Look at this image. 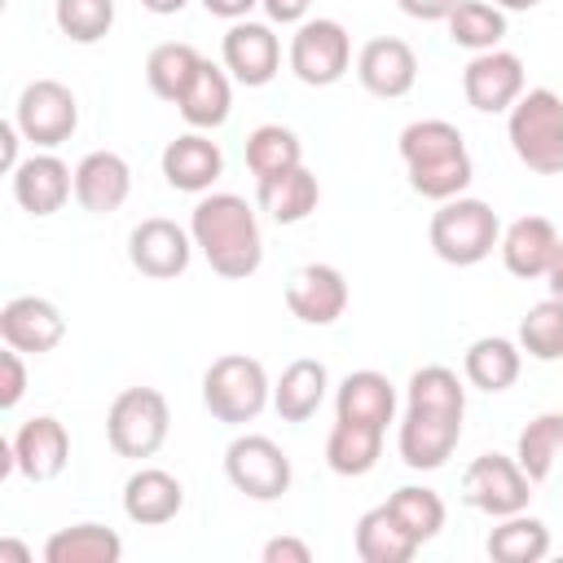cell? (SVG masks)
<instances>
[{
	"label": "cell",
	"mask_w": 563,
	"mask_h": 563,
	"mask_svg": "<svg viewBox=\"0 0 563 563\" xmlns=\"http://www.w3.org/2000/svg\"><path fill=\"white\" fill-rule=\"evenodd\" d=\"M189 233H194V246L202 251V260L211 264V273H220L229 282H242L264 264L260 220L246 207V198H238V194L198 198V207L189 216Z\"/></svg>",
	"instance_id": "cell-1"
},
{
	"label": "cell",
	"mask_w": 563,
	"mask_h": 563,
	"mask_svg": "<svg viewBox=\"0 0 563 563\" xmlns=\"http://www.w3.org/2000/svg\"><path fill=\"white\" fill-rule=\"evenodd\" d=\"M400 158L409 167V185L431 198V202H449L457 198L475 167H471V154H466V141L462 132L449 123V119H418L400 132Z\"/></svg>",
	"instance_id": "cell-2"
},
{
	"label": "cell",
	"mask_w": 563,
	"mask_h": 563,
	"mask_svg": "<svg viewBox=\"0 0 563 563\" xmlns=\"http://www.w3.org/2000/svg\"><path fill=\"white\" fill-rule=\"evenodd\" d=\"M515 158L537 176L563 172V97L550 88H528L506 119Z\"/></svg>",
	"instance_id": "cell-3"
},
{
	"label": "cell",
	"mask_w": 563,
	"mask_h": 563,
	"mask_svg": "<svg viewBox=\"0 0 563 563\" xmlns=\"http://www.w3.org/2000/svg\"><path fill=\"white\" fill-rule=\"evenodd\" d=\"M427 238H431V251L444 264L471 268V264L488 260L493 246L501 242V220H497V211L484 198H462L457 194V198L440 202V211L431 216Z\"/></svg>",
	"instance_id": "cell-4"
},
{
	"label": "cell",
	"mask_w": 563,
	"mask_h": 563,
	"mask_svg": "<svg viewBox=\"0 0 563 563\" xmlns=\"http://www.w3.org/2000/svg\"><path fill=\"white\" fill-rule=\"evenodd\" d=\"M268 396H273L268 374L246 352H229V356L211 361L207 374H202V405L216 422H229V427L251 422V418H260Z\"/></svg>",
	"instance_id": "cell-5"
},
{
	"label": "cell",
	"mask_w": 563,
	"mask_h": 563,
	"mask_svg": "<svg viewBox=\"0 0 563 563\" xmlns=\"http://www.w3.org/2000/svg\"><path fill=\"white\" fill-rule=\"evenodd\" d=\"M172 427V409L167 396L154 387H128L114 396L110 413H106V440L119 457H154L167 440Z\"/></svg>",
	"instance_id": "cell-6"
},
{
	"label": "cell",
	"mask_w": 563,
	"mask_h": 563,
	"mask_svg": "<svg viewBox=\"0 0 563 563\" xmlns=\"http://www.w3.org/2000/svg\"><path fill=\"white\" fill-rule=\"evenodd\" d=\"M352 66V40L334 18H308L290 35V70L308 88H330Z\"/></svg>",
	"instance_id": "cell-7"
},
{
	"label": "cell",
	"mask_w": 563,
	"mask_h": 563,
	"mask_svg": "<svg viewBox=\"0 0 563 563\" xmlns=\"http://www.w3.org/2000/svg\"><path fill=\"white\" fill-rule=\"evenodd\" d=\"M224 475L251 501H277L290 488V457L268 435H238L224 449Z\"/></svg>",
	"instance_id": "cell-8"
},
{
	"label": "cell",
	"mask_w": 563,
	"mask_h": 563,
	"mask_svg": "<svg viewBox=\"0 0 563 563\" xmlns=\"http://www.w3.org/2000/svg\"><path fill=\"white\" fill-rule=\"evenodd\" d=\"M13 123L22 128V136L40 150H57L62 141H70V132L79 128V101L66 84L57 79H35L22 88Z\"/></svg>",
	"instance_id": "cell-9"
},
{
	"label": "cell",
	"mask_w": 563,
	"mask_h": 563,
	"mask_svg": "<svg viewBox=\"0 0 563 563\" xmlns=\"http://www.w3.org/2000/svg\"><path fill=\"white\" fill-rule=\"evenodd\" d=\"M462 497L493 515V519H506V515H519L528 510V497H532V479L523 475V466L506 453H479L466 475H462Z\"/></svg>",
	"instance_id": "cell-10"
},
{
	"label": "cell",
	"mask_w": 563,
	"mask_h": 563,
	"mask_svg": "<svg viewBox=\"0 0 563 563\" xmlns=\"http://www.w3.org/2000/svg\"><path fill=\"white\" fill-rule=\"evenodd\" d=\"M457 440H462V413L409 405V413L400 418L396 449H400V457H405L409 471H440L453 457Z\"/></svg>",
	"instance_id": "cell-11"
},
{
	"label": "cell",
	"mask_w": 563,
	"mask_h": 563,
	"mask_svg": "<svg viewBox=\"0 0 563 563\" xmlns=\"http://www.w3.org/2000/svg\"><path fill=\"white\" fill-rule=\"evenodd\" d=\"M189 255H194V233H185L176 220L150 216L128 233V260L141 277H154V282L180 277L189 268Z\"/></svg>",
	"instance_id": "cell-12"
},
{
	"label": "cell",
	"mask_w": 563,
	"mask_h": 563,
	"mask_svg": "<svg viewBox=\"0 0 563 563\" xmlns=\"http://www.w3.org/2000/svg\"><path fill=\"white\" fill-rule=\"evenodd\" d=\"M462 92L479 114H501L523 97V62L506 48L475 53L462 70Z\"/></svg>",
	"instance_id": "cell-13"
},
{
	"label": "cell",
	"mask_w": 563,
	"mask_h": 563,
	"mask_svg": "<svg viewBox=\"0 0 563 563\" xmlns=\"http://www.w3.org/2000/svg\"><path fill=\"white\" fill-rule=\"evenodd\" d=\"M286 308L303 325H334L347 312V282L334 264H303L286 282Z\"/></svg>",
	"instance_id": "cell-14"
},
{
	"label": "cell",
	"mask_w": 563,
	"mask_h": 563,
	"mask_svg": "<svg viewBox=\"0 0 563 563\" xmlns=\"http://www.w3.org/2000/svg\"><path fill=\"white\" fill-rule=\"evenodd\" d=\"M220 53H224V70L246 88H264L282 66V44H277L273 26L268 22H251V18H242V22H233L224 31V48Z\"/></svg>",
	"instance_id": "cell-15"
},
{
	"label": "cell",
	"mask_w": 563,
	"mask_h": 563,
	"mask_svg": "<svg viewBox=\"0 0 563 563\" xmlns=\"http://www.w3.org/2000/svg\"><path fill=\"white\" fill-rule=\"evenodd\" d=\"M0 339L18 352L44 356L66 339V317L57 312V303H48L40 295H18L0 308Z\"/></svg>",
	"instance_id": "cell-16"
},
{
	"label": "cell",
	"mask_w": 563,
	"mask_h": 563,
	"mask_svg": "<svg viewBox=\"0 0 563 563\" xmlns=\"http://www.w3.org/2000/svg\"><path fill=\"white\" fill-rule=\"evenodd\" d=\"M356 79H361L365 92H374V97H383V101H396V97H405V92L413 88V79H418V57H413V48H409L405 40L378 35V40H369V44L361 48V57H356Z\"/></svg>",
	"instance_id": "cell-17"
},
{
	"label": "cell",
	"mask_w": 563,
	"mask_h": 563,
	"mask_svg": "<svg viewBox=\"0 0 563 563\" xmlns=\"http://www.w3.org/2000/svg\"><path fill=\"white\" fill-rule=\"evenodd\" d=\"M132 194V167L114 150H92L75 167V202L92 216H110Z\"/></svg>",
	"instance_id": "cell-18"
},
{
	"label": "cell",
	"mask_w": 563,
	"mask_h": 563,
	"mask_svg": "<svg viewBox=\"0 0 563 563\" xmlns=\"http://www.w3.org/2000/svg\"><path fill=\"white\" fill-rule=\"evenodd\" d=\"M75 194V172L57 154H31L13 172V198L31 216H53Z\"/></svg>",
	"instance_id": "cell-19"
},
{
	"label": "cell",
	"mask_w": 563,
	"mask_h": 563,
	"mask_svg": "<svg viewBox=\"0 0 563 563\" xmlns=\"http://www.w3.org/2000/svg\"><path fill=\"white\" fill-rule=\"evenodd\" d=\"M66 457H70V435H66V427L57 418L40 413V418L18 427V435H13V466L26 479H35V484L57 479Z\"/></svg>",
	"instance_id": "cell-20"
},
{
	"label": "cell",
	"mask_w": 563,
	"mask_h": 563,
	"mask_svg": "<svg viewBox=\"0 0 563 563\" xmlns=\"http://www.w3.org/2000/svg\"><path fill=\"white\" fill-rule=\"evenodd\" d=\"M220 172H224V154L202 132H185L163 150V176L180 194H207L220 180Z\"/></svg>",
	"instance_id": "cell-21"
},
{
	"label": "cell",
	"mask_w": 563,
	"mask_h": 563,
	"mask_svg": "<svg viewBox=\"0 0 563 563\" xmlns=\"http://www.w3.org/2000/svg\"><path fill=\"white\" fill-rule=\"evenodd\" d=\"M559 229L545 220V216H519L506 233H501V264L515 273V277H523V282H532V277H545L550 273V264H554V255H559Z\"/></svg>",
	"instance_id": "cell-22"
},
{
	"label": "cell",
	"mask_w": 563,
	"mask_h": 563,
	"mask_svg": "<svg viewBox=\"0 0 563 563\" xmlns=\"http://www.w3.org/2000/svg\"><path fill=\"white\" fill-rule=\"evenodd\" d=\"M185 506V488L172 471H158V466H141L128 484H123V515L141 528H158V523H172Z\"/></svg>",
	"instance_id": "cell-23"
},
{
	"label": "cell",
	"mask_w": 563,
	"mask_h": 563,
	"mask_svg": "<svg viewBox=\"0 0 563 563\" xmlns=\"http://www.w3.org/2000/svg\"><path fill=\"white\" fill-rule=\"evenodd\" d=\"M334 418H352V422H369V427H383L396 418V387L387 374L378 369H356L339 383L334 391Z\"/></svg>",
	"instance_id": "cell-24"
},
{
	"label": "cell",
	"mask_w": 563,
	"mask_h": 563,
	"mask_svg": "<svg viewBox=\"0 0 563 563\" xmlns=\"http://www.w3.org/2000/svg\"><path fill=\"white\" fill-rule=\"evenodd\" d=\"M325 387H330V374L321 361H290L282 369V378L273 383V409L286 418V422H308L321 400H325Z\"/></svg>",
	"instance_id": "cell-25"
},
{
	"label": "cell",
	"mask_w": 563,
	"mask_h": 563,
	"mask_svg": "<svg viewBox=\"0 0 563 563\" xmlns=\"http://www.w3.org/2000/svg\"><path fill=\"white\" fill-rule=\"evenodd\" d=\"M255 198H260V207L268 211V220H277V224H299V220H308V216L317 211L321 185H317V176L299 163V167L286 172V176L260 180V185H255Z\"/></svg>",
	"instance_id": "cell-26"
},
{
	"label": "cell",
	"mask_w": 563,
	"mask_h": 563,
	"mask_svg": "<svg viewBox=\"0 0 563 563\" xmlns=\"http://www.w3.org/2000/svg\"><path fill=\"white\" fill-rule=\"evenodd\" d=\"M378 453H383V427L334 418L325 435V462L334 475H369L378 466Z\"/></svg>",
	"instance_id": "cell-27"
},
{
	"label": "cell",
	"mask_w": 563,
	"mask_h": 563,
	"mask_svg": "<svg viewBox=\"0 0 563 563\" xmlns=\"http://www.w3.org/2000/svg\"><path fill=\"white\" fill-rule=\"evenodd\" d=\"M229 106H233V88H229V75L202 57V66H198V75L189 79V88L180 92L176 110L185 114V123H189V128H198V132H211V128H220V123L229 119Z\"/></svg>",
	"instance_id": "cell-28"
},
{
	"label": "cell",
	"mask_w": 563,
	"mask_h": 563,
	"mask_svg": "<svg viewBox=\"0 0 563 563\" xmlns=\"http://www.w3.org/2000/svg\"><path fill=\"white\" fill-rule=\"evenodd\" d=\"M123 541L106 523H70L44 541V563H119Z\"/></svg>",
	"instance_id": "cell-29"
},
{
	"label": "cell",
	"mask_w": 563,
	"mask_h": 563,
	"mask_svg": "<svg viewBox=\"0 0 563 563\" xmlns=\"http://www.w3.org/2000/svg\"><path fill=\"white\" fill-rule=\"evenodd\" d=\"M515 462L532 484H545L563 471V413H537L515 444Z\"/></svg>",
	"instance_id": "cell-30"
},
{
	"label": "cell",
	"mask_w": 563,
	"mask_h": 563,
	"mask_svg": "<svg viewBox=\"0 0 563 563\" xmlns=\"http://www.w3.org/2000/svg\"><path fill=\"white\" fill-rule=\"evenodd\" d=\"M356 554L365 563H409L418 554V541L400 528V519L383 501L356 519Z\"/></svg>",
	"instance_id": "cell-31"
},
{
	"label": "cell",
	"mask_w": 563,
	"mask_h": 563,
	"mask_svg": "<svg viewBox=\"0 0 563 563\" xmlns=\"http://www.w3.org/2000/svg\"><path fill=\"white\" fill-rule=\"evenodd\" d=\"M519 365H523V352L501 339V334H488V339H475L466 347V383L479 387V391H506L515 378H519Z\"/></svg>",
	"instance_id": "cell-32"
},
{
	"label": "cell",
	"mask_w": 563,
	"mask_h": 563,
	"mask_svg": "<svg viewBox=\"0 0 563 563\" xmlns=\"http://www.w3.org/2000/svg\"><path fill=\"white\" fill-rule=\"evenodd\" d=\"M299 163H303V145H299V136H295L290 128H282V123H260V128L246 136V167H251L255 185H260V180H273V176H286V172H295Z\"/></svg>",
	"instance_id": "cell-33"
},
{
	"label": "cell",
	"mask_w": 563,
	"mask_h": 563,
	"mask_svg": "<svg viewBox=\"0 0 563 563\" xmlns=\"http://www.w3.org/2000/svg\"><path fill=\"white\" fill-rule=\"evenodd\" d=\"M488 559L497 563H541L550 554V528L532 515H506L493 532H488Z\"/></svg>",
	"instance_id": "cell-34"
},
{
	"label": "cell",
	"mask_w": 563,
	"mask_h": 563,
	"mask_svg": "<svg viewBox=\"0 0 563 563\" xmlns=\"http://www.w3.org/2000/svg\"><path fill=\"white\" fill-rule=\"evenodd\" d=\"M198 66H202V53L194 48V44H176V40H167V44H158L150 57H145V84H150V92L158 97V101H180V92L189 88V79L198 75Z\"/></svg>",
	"instance_id": "cell-35"
},
{
	"label": "cell",
	"mask_w": 563,
	"mask_h": 563,
	"mask_svg": "<svg viewBox=\"0 0 563 563\" xmlns=\"http://www.w3.org/2000/svg\"><path fill=\"white\" fill-rule=\"evenodd\" d=\"M444 22H449V40L471 48V53H488L506 35V13L488 0H462Z\"/></svg>",
	"instance_id": "cell-36"
},
{
	"label": "cell",
	"mask_w": 563,
	"mask_h": 563,
	"mask_svg": "<svg viewBox=\"0 0 563 563\" xmlns=\"http://www.w3.org/2000/svg\"><path fill=\"white\" fill-rule=\"evenodd\" d=\"M387 510L400 519V528H405L418 545H422V541H431V537L444 528V501H440V493L418 488V484L396 488V493L387 497Z\"/></svg>",
	"instance_id": "cell-37"
},
{
	"label": "cell",
	"mask_w": 563,
	"mask_h": 563,
	"mask_svg": "<svg viewBox=\"0 0 563 563\" xmlns=\"http://www.w3.org/2000/svg\"><path fill=\"white\" fill-rule=\"evenodd\" d=\"M519 347L537 361H559L563 356V299L559 295L528 308V317L519 321Z\"/></svg>",
	"instance_id": "cell-38"
},
{
	"label": "cell",
	"mask_w": 563,
	"mask_h": 563,
	"mask_svg": "<svg viewBox=\"0 0 563 563\" xmlns=\"http://www.w3.org/2000/svg\"><path fill=\"white\" fill-rule=\"evenodd\" d=\"M57 31L75 44H97L114 26V0H57L53 4Z\"/></svg>",
	"instance_id": "cell-39"
},
{
	"label": "cell",
	"mask_w": 563,
	"mask_h": 563,
	"mask_svg": "<svg viewBox=\"0 0 563 563\" xmlns=\"http://www.w3.org/2000/svg\"><path fill=\"white\" fill-rule=\"evenodd\" d=\"M405 396H409V405H418V409L466 413V387H462L457 374L444 369V365H422V369H413Z\"/></svg>",
	"instance_id": "cell-40"
},
{
	"label": "cell",
	"mask_w": 563,
	"mask_h": 563,
	"mask_svg": "<svg viewBox=\"0 0 563 563\" xmlns=\"http://www.w3.org/2000/svg\"><path fill=\"white\" fill-rule=\"evenodd\" d=\"M0 369H4V383H0V409H13V405L22 400V391H26V365H22V352L9 347V352L0 356Z\"/></svg>",
	"instance_id": "cell-41"
},
{
	"label": "cell",
	"mask_w": 563,
	"mask_h": 563,
	"mask_svg": "<svg viewBox=\"0 0 563 563\" xmlns=\"http://www.w3.org/2000/svg\"><path fill=\"white\" fill-rule=\"evenodd\" d=\"M260 559L264 563H312V550L299 537H273V541H264Z\"/></svg>",
	"instance_id": "cell-42"
},
{
	"label": "cell",
	"mask_w": 563,
	"mask_h": 563,
	"mask_svg": "<svg viewBox=\"0 0 563 563\" xmlns=\"http://www.w3.org/2000/svg\"><path fill=\"white\" fill-rule=\"evenodd\" d=\"M260 4H264L268 22L299 26V22H308V4H312V0H260Z\"/></svg>",
	"instance_id": "cell-43"
},
{
	"label": "cell",
	"mask_w": 563,
	"mask_h": 563,
	"mask_svg": "<svg viewBox=\"0 0 563 563\" xmlns=\"http://www.w3.org/2000/svg\"><path fill=\"white\" fill-rule=\"evenodd\" d=\"M409 18H418V22H444L462 0H396Z\"/></svg>",
	"instance_id": "cell-44"
},
{
	"label": "cell",
	"mask_w": 563,
	"mask_h": 563,
	"mask_svg": "<svg viewBox=\"0 0 563 563\" xmlns=\"http://www.w3.org/2000/svg\"><path fill=\"white\" fill-rule=\"evenodd\" d=\"M18 141H26V136H22V128H18L13 119H9V123H0V167H4L9 176H13V172H18V163H22V158H18Z\"/></svg>",
	"instance_id": "cell-45"
},
{
	"label": "cell",
	"mask_w": 563,
	"mask_h": 563,
	"mask_svg": "<svg viewBox=\"0 0 563 563\" xmlns=\"http://www.w3.org/2000/svg\"><path fill=\"white\" fill-rule=\"evenodd\" d=\"M255 4H260V0H202V9L216 13V18H224V22H242Z\"/></svg>",
	"instance_id": "cell-46"
},
{
	"label": "cell",
	"mask_w": 563,
	"mask_h": 563,
	"mask_svg": "<svg viewBox=\"0 0 563 563\" xmlns=\"http://www.w3.org/2000/svg\"><path fill=\"white\" fill-rule=\"evenodd\" d=\"M0 563H31V550H26L22 541L4 537V541H0Z\"/></svg>",
	"instance_id": "cell-47"
},
{
	"label": "cell",
	"mask_w": 563,
	"mask_h": 563,
	"mask_svg": "<svg viewBox=\"0 0 563 563\" xmlns=\"http://www.w3.org/2000/svg\"><path fill=\"white\" fill-rule=\"evenodd\" d=\"M545 282H550V295H559V299H563V242H559V255H554V264H550Z\"/></svg>",
	"instance_id": "cell-48"
},
{
	"label": "cell",
	"mask_w": 563,
	"mask_h": 563,
	"mask_svg": "<svg viewBox=\"0 0 563 563\" xmlns=\"http://www.w3.org/2000/svg\"><path fill=\"white\" fill-rule=\"evenodd\" d=\"M141 4H145L150 13H158V18H167V13H180L189 0H141Z\"/></svg>",
	"instance_id": "cell-49"
},
{
	"label": "cell",
	"mask_w": 563,
	"mask_h": 563,
	"mask_svg": "<svg viewBox=\"0 0 563 563\" xmlns=\"http://www.w3.org/2000/svg\"><path fill=\"white\" fill-rule=\"evenodd\" d=\"M488 4H497L501 13H523V9H537L541 0H488Z\"/></svg>",
	"instance_id": "cell-50"
}]
</instances>
